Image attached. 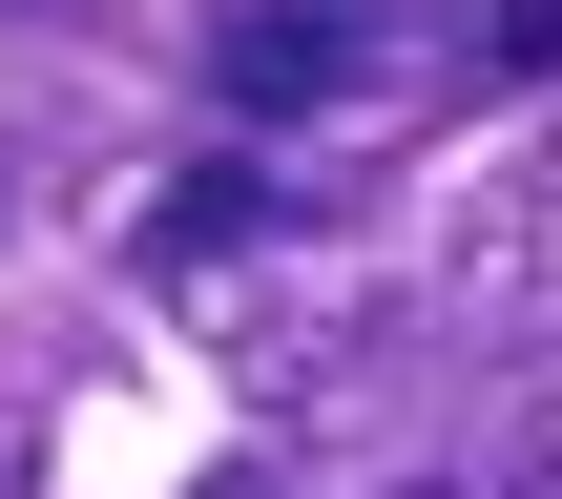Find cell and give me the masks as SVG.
Wrapping results in <instances>:
<instances>
[{
	"instance_id": "obj_1",
	"label": "cell",
	"mask_w": 562,
	"mask_h": 499,
	"mask_svg": "<svg viewBox=\"0 0 562 499\" xmlns=\"http://www.w3.org/2000/svg\"><path fill=\"white\" fill-rule=\"evenodd\" d=\"M209 104H229V125H313V104H355V0H250V21L209 42Z\"/></svg>"
},
{
	"instance_id": "obj_2",
	"label": "cell",
	"mask_w": 562,
	"mask_h": 499,
	"mask_svg": "<svg viewBox=\"0 0 562 499\" xmlns=\"http://www.w3.org/2000/svg\"><path fill=\"white\" fill-rule=\"evenodd\" d=\"M250 229H271V167H188V188L146 208V271H229Z\"/></svg>"
},
{
	"instance_id": "obj_3",
	"label": "cell",
	"mask_w": 562,
	"mask_h": 499,
	"mask_svg": "<svg viewBox=\"0 0 562 499\" xmlns=\"http://www.w3.org/2000/svg\"><path fill=\"white\" fill-rule=\"evenodd\" d=\"M396 499H438V479H396Z\"/></svg>"
}]
</instances>
